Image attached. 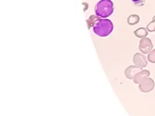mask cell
<instances>
[{
  "mask_svg": "<svg viewBox=\"0 0 155 116\" xmlns=\"http://www.w3.org/2000/svg\"><path fill=\"white\" fill-rule=\"evenodd\" d=\"M139 50L141 53L143 54H146L148 53L153 48V44H152L151 40L147 37H144V38L141 39V40L140 41L139 44Z\"/></svg>",
  "mask_w": 155,
  "mask_h": 116,
  "instance_id": "obj_4",
  "label": "cell"
},
{
  "mask_svg": "<svg viewBox=\"0 0 155 116\" xmlns=\"http://www.w3.org/2000/svg\"><path fill=\"white\" fill-rule=\"evenodd\" d=\"M147 30H148V32H155V20L152 19V21L148 23Z\"/></svg>",
  "mask_w": 155,
  "mask_h": 116,
  "instance_id": "obj_12",
  "label": "cell"
},
{
  "mask_svg": "<svg viewBox=\"0 0 155 116\" xmlns=\"http://www.w3.org/2000/svg\"><path fill=\"white\" fill-rule=\"evenodd\" d=\"M113 30V24L111 20L100 19L93 27V31L97 36L105 37L111 34Z\"/></svg>",
  "mask_w": 155,
  "mask_h": 116,
  "instance_id": "obj_1",
  "label": "cell"
},
{
  "mask_svg": "<svg viewBox=\"0 0 155 116\" xmlns=\"http://www.w3.org/2000/svg\"><path fill=\"white\" fill-rule=\"evenodd\" d=\"M150 76V71L147 70H142L141 71L138 72L134 77V82L135 84H139L145 77H148Z\"/></svg>",
  "mask_w": 155,
  "mask_h": 116,
  "instance_id": "obj_7",
  "label": "cell"
},
{
  "mask_svg": "<svg viewBox=\"0 0 155 116\" xmlns=\"http://www.w3.org/2000/svg\"><path fill=\"white\" fill-rule=\"evenodd\" d=\"M99 19H100V17L98 16L97 15H92V16H90L89 18L86 20L87 25H88V29L90 30V29L92 28V27H94V25L97 23V22L99 21Z\"/></svg>",
  "mask_w": 155,
  "mask_h": 116,
  "instance_id": "obj_8",
  "label": "cell"
},
{
  "mask_svg": "<svg viewBox=\"0 0 155 116\" xmlns=\"http://www.w3.org/2000/svg\"><path fill=\"white\" fill-rule=\"evenodd\" d=\"M132 2L136 6H143L145 3L144 0H132Z\"/></svg>",
  "mask_w": 155,
  "mask_h": 116,
  "instance_id": "obj_13",
  "label": "cell"
},
{
  "mask_svg": "<svg viewBox=\"0 0 155 116\" xmlns=\"http://www.w3.org/2000/svg\"><path fill=\"white\" fill-rule=\"evenodd\" d=\"M113 10L114 5L111 0H101L95 6V15L102 19L111 16Z\"/></svg>",
  "mask_w": 155,
  "mask_h": 116,
  "instance_id": "obj_2",
  "label": "cell"
},
{
  "mask_svg": "<svg viewBox=\"0 0 155 116\" xmlns=\"http://www.w3.org/2000/svg\"><path fill=\"white\" fill-rule=\"evenodd\" d=\"M147 59L143 53H135V55L133 57V61L134 64L140 67H145L147 65Z\"/></svg>",
  "mask_w": 155,
  "mask_h": 116,
  "instance_id": "obj_5",
  "label": "cell"
},
{
  "mask_svg": "<svg viewBox=\"0 0 155 116\" xmlns=\"http://www.w3.org/2000/svg\"><path fill=\"white\" fill-rule=\"evenodd\" d=\"M134 35L138 38H144L148 35V30L146 28L141 27V28L137 29L134 31Z\"/></svg>",
  "mask_w": 155,
  "mask_h": 116,
  "instance_id": "obj_9",
  "label": "cell"
},
{
  "mask_svg": "<svg viewBox=\"0 0 155 116\" xmlns=\"http://www.w3.org/2000/svg\"><path fill=\"white\" fill-rule=\"evenodd\" d=\"M147 60L150 63H155V49L151 50L148 53L147 55Z\"/></svg>",
  "mask_w": 155,
  "mask_h": 116,
  "instance_id": "obj_11",
  "label": "cell"
},
{
  "mask_svg": "<svg viewBox=\"0 0 155 116\" xmlns=\"http://www.w3.org/2000/svg\"><path fill=\"white\" fill-rule=\"evenodd\" d=\"M140 91L143 93H148V92H151L152 90L154 88V81L152 78L150 77H145L138 84Z\"/></svg>",
  "mask_w": 155,
  "mask_h": 116,
  "instance_id": "obj_3",
  "label": "cell"
},
{
  "mask_svg": "<svg viewBox=\"0 0 155 116\" xmlns=\"http://www.w3.org/2000/svg\"><path fill=\"white\" fill-rule=\"evenodd\" d=\"M83 7H84V12H86V10L88 9V4L87 2H82Z\"/></svg>",
  "mask_w": 155,
  "mask_h": 116,
  "instance_id": "obj_14",
  "label": "cell"
},
{
  "mask_svg": "<svg viewBox=\"0 0 155 116\" xmlns=\"http://www.w3.org/2000/svg\"><path fill=\"white\" fill-rule=\"evenodd\" d=\"M140 16L137 14H132L127 18V23H128L130 26H134V25H137L140 22Z\"/></svg>",
  "mask_w": 155,
  "mask_h": 116,
  "instance_id": "obj_10",
  "label": "cell"
},
{
  "mask_svg": "<svg viewBox=\"0 0 155 116\" xmlns=\"http://www.w3.org/2000/svg\"><path fill=\"white\" fill-rule=\"evenodd\" d=\"M153 20H155V16L153 17Z\"/></svg>",
  "mask_w": 155,
  "mask_h": 116,
  "instance_id": "obj_15",
  "label": "cell"
},
{
  "mask_svg": "<svg viewBox=\"0 0 155 116\" xmlns=\"http://www.w3.org/2000/svg\"><path fill=\"white\" fill-rule=\"evenodd\" d=\"M143 70L142 67H140L138 66H130L125 70V76L130 80H134V77L138 72Z\"/></svg>",
  "mask_w": 155,
  "mask_h": 116,
  "instance_id": "obj_6",
  "label": "cell"
}]
</instances>
